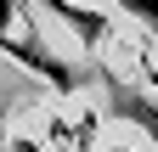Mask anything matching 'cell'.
Segmentation results:
<instances>
[{
  "label": "cell",
  "instance_id": "1",
  "mask_svg": "<svg viewBox=\"0 0 158 152\" xmlns=\"http://www.w3.org/2000/svg\"><path fill=\"white\" fill-rule=\"evenodd\" d=\"M0 51H6L11 62H23L28 73H40V79H45L51 90H62V96H73V90H79V68H68L62 56H51V51H45V40H34V34L11 40V34L0 28Z\"/></svg>",
  "mask_w": 158,
  "mask_h": 152
},
{
  "label": "cell",
  "instance_id": "2",
  "mask_svg": "<svg viewBox=\"0 0 158 152\" xmlns=\"http://www.w3.org/2000/svg\"><path fill=\"white\" fill-rule=\"evenodd\" d=\"M51 17H62V23L73 28V40L79 45H102L113 40V23H107V11H96V6H79V0H40Z\"/></svg>",
  "mask_w": 158,
  "mask_h": 152
},
{
  "label": "cell",
  "instance_id": "3",
  "mask_svg": "<svg viewBox=\"0 0 158 152\" xmlns=\"http://www.w3.org/2000/svg\"><path fill=\"white\" fill-rule=\"evenodd\" d=\"M118 6H124L141 28H152V34H158V0H118Z\"/></svg>",
  "mask_w": 158,
  "mask_h": 152
},
{
  "label": "cell",
  "instance_id": "4",
  "mask_svg": "<svg viewBox=\"0 0 158 152\" xmlns=\"http://www.w3.org/2000/svg\"><path fill=\"white\" fill-rule=\"evenodd\" d=\"M147 85H152V90H158V68H152V62H147Z\"/></svg>",
  "mask_w": 158,
  "mask_h": 152
}]
</instances>
